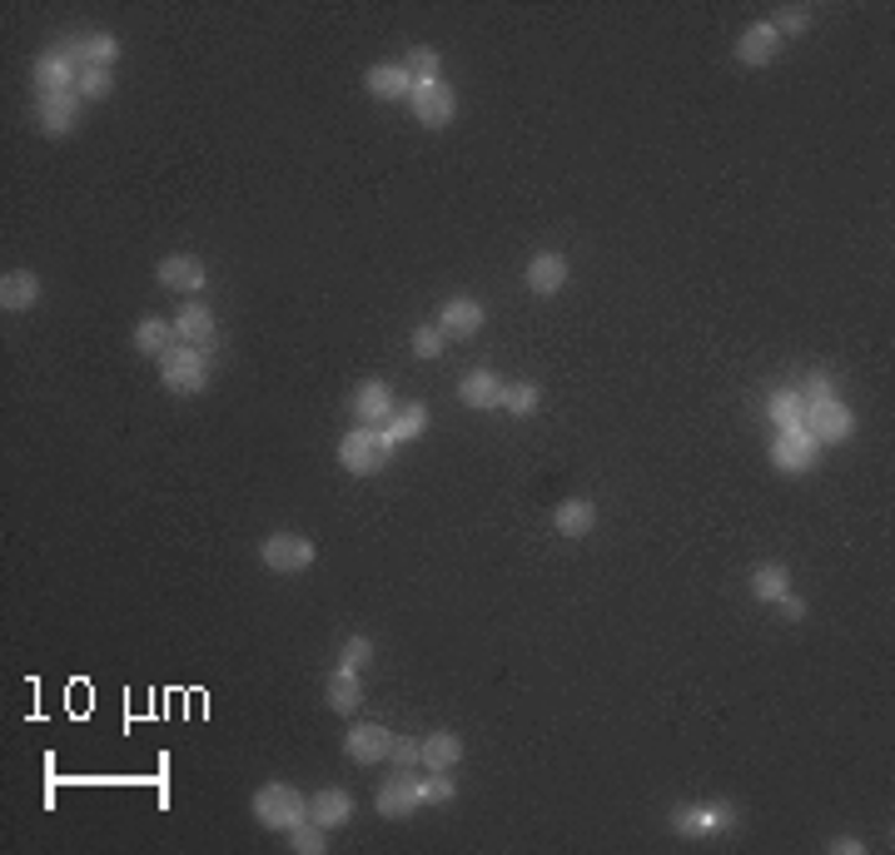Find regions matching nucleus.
Masks as SVG:
<instances>
[{
	"label": "nucleus",
	"mask_w": 895,
	"mask_h": 855,
	"mask_svg": "<svg viewBox=\"0 0 895 855\" xmlns=\"http://www.w3.org/2000/svg\"><path fill=\"white\" fill-rule=\"evenodd\" d=\"M388 457H393V437H388L383 428H348L344 443H338V463H344L354 477L383 473Z\"/></svg>",
	"instance_id": "nucleus-1"
},
{
	"label": "nucleus",
	"mask_w": 895,
	"mask_h": 855,
	"mask_svg": "<svg viewBox=\"0 0 895 855\" xmlns=\"http://www.w3.org/2000/svg\"><path fill=\"white\" fill-rule=\"evenodd\" d=\"M254 821L268 825V831H294L298 821H308V795H298L294 785L284 781H268L254 791Z\"/></svg>",
	"instance_id": "nucleus-2"
},
{
	"label": "nucleus",
	"mask_w": 895,
	"mask_h": 855,
	"mask_svg": "<svg viewBox=\"0 0 895 855\" xmlns=\"http://www.w3.org/2000/svg\"><path fill=\"white\" fill-rule=\"evenodd\" d=\"M159 378H165L169 393H199V388H209V353L204 348L175 344L159 358Z\"/></svg>",
	"instance_id": "nucleus-3"
},
{
	"label": "nucleus",
	"mask_w": 895,
	"mask_h": 855,
	"mask_svg": "<svg viewBox=\"0 0 895 855\" xmlns=\"http://www.w3.org/2000/svg\"><path fill=\"white\" fill-rule=\"evenodd\" d=\"M318 557V547L308 542L304 532H268L264 542H259V562L268 567V572H308Z\"/></svg>",
	"instance_id": "nucleus-4"
},
{
	"label": "nucleus",
	"mask_w": 895,
	"mask_h": 855,
	"mask_svg": "<svg viewBox=\"0 0 895 855\" xmlns=\"http://www.w3.org/2000/svg\"><path fill=\"white\" fill-rule=\"evenodd\" d=\"M50 50H60V55L70 60V65L85 75V70H115V60H119V40L115 35H105V30H85V35H65L60 45H50Z\"/></svg>",
	"instance_id": "nucleus-5"
},
{
	"label": "nucleus",
	"mask_w": 895,
	"mask_h": 855,
	"mask_svg": "<svg viewBox=\"0 0 895 855\" xmlns=\"http://www.w3.org/2000/svg\"><path fill=\"white\" fill-rule=\"evenodd\" d=\"M736 825V805L731 801H706V805H676L672 811V831L676 835H692V841H702V835H722Z\"/></svg>",
	"instance_id": "nucleus-6"
},
{
	"label": "nucleus",
	"mask_w": 895,
	"mask_h": 855,
	"mask_svg": "<svg viewBox=\"0 0 895 855\" xmlns=\"http://www.w3.org/2000/svg\"><path fill=\"white\" fill-rule=\"evenodd\" d=\"M806 433H811L815 437V443H845V437H851L855 433V413H851V408H845L841 403V398H825V403H811V408H806Z\"/></svg>",
	"instance_id": "nucleus-7"
},
{
	"label": "nucleus",
	"mask_w": 895,
	"mask_h": 855,
	"mask_svg": "<svg viewBox=\"0 0 895 855\" xmlns=\"http://www.w3.org/2000/svg\"><path fill=\"white\" fill-rule=\"evenodd\" d=\"M815 457H821V443H815L806 428H781L776 433V443H771V463L781 467V473H811L815 467Z\"/></svg>",
	"instance_id": "nucleus-8"
},
{
	"label": "nucleus",
	"mask_w": 895,
	"mask_h": 855,
	"mask_svg": "<svg viewBox=\"0 0 895 855\" xmlns=\"http://www.w3.org/2000/svg\"><path fill=\"white\" fill-rule=\"evenodd\" d=\"M408 109H413V119L423 129H448L457 115V95L438 80V85H418L413 95H408Z\"/></svg>",
	"instance_id": "nucleus-9"
},
{
	"label": "nucleus",
	"mask_w": 895,
	"mask_h": 855,
	"mask_svg": "<svg viewBox=\"0 0 895 855\" xmlns=\"http://www.w3.org/2000/svg\"><path fill=\"white\" fill-rule=\"evenodd\" d=\"M344 751L354 766H378V761H388V751H393V731L378 726V721H354L344 736Z\"/></svg>",
	"instance_id": "nucleus-10"
},
{
	"label": "nucleus",
	"mask_w": 895,
	"mask_h": 855,
	"mask_svg": "<svg viewBox=\"0 0 895 855\" xmlns=\"http://www.w3.org/2000/svg\"><path fill=\"white\" fill-rule=\"evenodd\" d=\"M373 805H378V815H388V821H408V815H413V811H423V795H418L413 771H398V775H388V781L378 785Z\"/></svg>",
	"instance_id": "nucleus-11"
},
{
	"label": "nucleus",
	"mask_w": 895,
	"mask_h": 855,
	"mask_svg": "<svg viewBox=\"0 0 895 855\" xmlns=\"http://www.w3.org/2000/svg\"><path fill=\"white\" fill-rule=\"evenodd\" d=\"M155 278L165 288H175V294H199V288L209 284V268L199 254H165L155 264Z\"/></svg>",
	"instance_id": "nucleus-12"
},
{
	"label": "nucleus",
	"mask_w": 895,
	"mask_h": 855,
	"mask_svg": "<svg viewBox=\"0 0 895 855\" xmlns=\"http://www.w3.org/2000/svg\"><path fill=\"white\" fill-rule=\"evenodd\" d=\"M348 408H354V423H358V428H388V418H393L398 403H393V393H388V383L368 378V383L354 388Z\"/></svg>",
	"instance_id": "nucleus-13"
},
{
	"label": "nucleus",
	"mask_w": 895,
	"mask_h": 855,
	"mask_svg": "<svg viewBox=\"0 0 895 855\" xmlns=\"http://www.w3.org/2000/svg\"><path fill=\"white\" fill-rule=\"evenodd\" d=\"M457 403L473 408V413H487V408H503V378L493 368H473V373L457 378Z\"/></svg>",
	"instance_id": "nucleus-14"
},
{
	"label": "nucleus",
	"mask_w": 895,
	"mask_h": 855,
	"mask_svg": "<svg viewBox=\"0 0 895 855\" xmlns=\"http://www.w3.org/2000/svg\"><path fill=\"white\" fill-rule=\"evenodd\" d=\"M80 115H85L80 89H70V95H40V129H45L50 139L70 135V129L80 125Z\"/></svg>",
	"instance_id": "nucleus-15"
},
{
	"label": "nucleus",
	"mask_w": 895,
	"mask_h": 855,
	"mask_svg": "<svg viewBox=\"0 0 895 855\" xmlns=\"http://www.w3.org/2000/svg\"><path fill=\"white\" fill-rule=\"evenodd\" d=\"M776 55H781V35H776L771 20H756V25H746L736 35V60L741 65H771Z\"/></svg>",
	"instance_id": "nucleus-16"
},
{
	"label": "nucleus",
	"mask_w": 895,
	"mask_h": 855,
	"mask_svg": "<svg viewBox=\"0 0 895 855\" xmlns=\"http://www.w3.org/2000/svg\"><path fill=\"white\" fill-rule=\"evenodd\" d=\"M483 318H487V308L477 304V298H448L443 308H438V328H443L448 338H473L477 328H483Z\"/></svg>",
	"instance_id": "nucleus-17"
},
{
	"label": "nucleus",
	"mask_w": 895,
	"mask_h": 855,
	"mask_svg": "<svg viewBox=\"0 0 895 855\" xmlns=\"http://www.w3.org/2000/svg\"><path fill=\"white\" fill-rule=\"evenodd\" d=\"M35 89L40 95H70V89H80V70L60 50H45L35 60Z\"/></svg>",
	"instance_id": "nucleus-18"
},
{
	"label": "nucleus",
	"mask_w": 895,
	"mask_h": 855,
	"mask_svg": "<svg viewBox=\"0 0 895 855\" xmlns=\"http://www.w3.org/2000/svg\"><path fill=\"white\" fill-rule=\"evenodd\" d=\"M308 821H318L324 831H338V825L354 821V795L338 791V785H324V791L308 795Z\"/></svg>",
	"instance_id": "nucleus-19"
},
{
	"label": "nucleus",
	"mask_w": 895,
	"mask_h": 855,
	"mask_svg": "<svg viewBox=\"0 0 895 855\" xmlns=\"http://www.w3.org/2000/svg\"><path fill=\"white\" fill-rule=\"evenodd\" d=\"M567 274H572V268H567V258L562 254H552V249H543V254H533V258H527V288H533V294H557V288H567Z\"/></svg>",
	"instance_id": "nucleus-20"
},
{
	"label": "nucleus",
	"mask_w": 895,
	"mask_h": 855,
	"mask_svg": "<svg viewBox=\"0 0 895 855\" xmlns=\"http://www.w3.org/2000/svg\"><path fill=\"white\" fill-rule=\"evenodd\" d=\"M175 334H179V344H189V348H209L219 338V324L204 304H185L175 314Z\"/></svg>",
	"instance_id": "nucleus-21"
},
{
	"label": "nucleus",
	"mask_w": 895,
	"mask_h": 855,
	"mask_svg": "<svg viewBox=\"0 0 895 855\" xmlns=\"http://www.w3.org/2000/svg\"><path fill=\"white\" fill-rule=\"evenodd\" d=\"M35 298H40V274L10 268V274L0 278V308H6V314H25V308H35Z\"/></svg>",
	"instance_id": "nucleus-22"
},
{
	"label": "nucleus",
	"mask_w": 895,
	"mask_h": 855,
	"mask_svg": "<svg viewBox=\"0 0 895 855\" xmlns=\"http://www.w3.org/2000/svg\"><path fill=\"white\" fill-rule=\"evenodd\" d=\"M552 527L567 537V542H577V537H587L597 527V507L587 503V497H567V503L552 507Z\"/></svg>",
	"instance_id": "nucleus-23"
},
{
	"label": "nucleus",
	"mask_w": 895,
	"mask_h": 855,
	"mask_svg": "<svg viewBox=\"0 0 895 855\" xmlns=\"http://www.w3.org/2000/svg\"><path fill=\"white\" fill-rule=\"evenodd\" d=\"M368 95L373 99H408L413 95V80H408V70H403V60H388V65H373L368 70Z\"/></svg>",
	"instance_id": "nucleus-24"
},
{
	"label": "nucleus",
	"mask_w": 895,
	"mask_h": 855,
	"mask_svg": "<svg viewBox=\"0 0 895 855\" xmlns=\"http://www.w3.org/2000/svg\"><path fill=\"white\" fill-rule=\"evenodd\" d=\"M324 701H328V711H338V716H354L358 706H364V682H358V672H328V686H324Z\"/></svg>",
	"instance_id": "nucleus-25"
},
{
	"label": "nucleus",
	"mask_w": 895,
	"mask_h": 855,
	"mask_svg": "<svg viewBox=\"0 0 895 855\" xmlns=\"http://www.w3.org/2000/svg\"><path fill=\"white\" fill-rule=\"evenodd\" d=\"M175 344H179L175 318H139V324H135V348L145 358H165Z\"/></svg>",
	"instance_id": "nucleus-26"
},
{
	"label": "nucleus",
	"mask_w": 895,
	"mask_h": 855,
	"mask_svg": "<svg viewBox=\"0 0 895 855\" xmlns=\"http://www.w3.org/2000/svg\"><path fill=\"white\" fill-rule=\"evenodd\" d=\"M457 761H463V741H457V731L423 736V766L428 771H453Z\"/></svg>",
	"instance_id": "nucleus-27"
},
{
	"label": "nucleus",
	"mask_w": 895,
	"mask_h": 855,
	"mask_svg": "<svg viewBox=\"0 0 895 855\" xmlns=\"http://www.w3.org/2000/svg\"><path fill=\"white\" fill-rule=\"evenodd\" d=\"M383 433L393 437V447H398V443H413V437H423V433H428V408H423V403L393 408V418H388Z\"/></svg>",
	"instance_id": "nucleus-28"
},
{
	"label": "nucleus",
	"mask_w": 895,
	"mask_h": 855,
	"mask_svg": "<svg viewBox=\"0 0 895 855\" xmlns=\"http://www.w3.org/2000/svg\"><path fill=\"white\" fill-rule=\"evenodd\" d=\"M791 592V572H786L781 562H761L751 572V597L756 602H776V597Z\"/></svg>",
	"instance_id": "nucleus-29"
},
{
	"label": "nucleus",
	"mask_w": 895,
	"mask_h": 855,
	"mask_svg": "<svg viewBox=\"0 0 895 855\" xmlns=\"http://www.w3.org/2000/svg\"><path fill=\"white\" fill-rule=\"evenodd\" d=\"M403 70H408V80H413V89H418V85H438L443 55H438V45H413V50L403 55Z\"/></svg>",
	"instance_id": "nucleus-30"
},
{
	"label": "nucleus",
	"mask_w": 895,
	"mask_h": 855,
	"mask_svg": "<svg viewBox=\"0 0 895 855\" xmlns=\"http://www.w3.org/2000/svg\"><path fill=\"white\" fill-rule=\"evenodd\" d=\"M766 413H771L776 428H801L806 423V398L796 393V388H781V393L771 398V408H766Z\"/></svg>",
	"instance_id": "nucleus-31"
},
{
	"label": "nucleus",
	"mask_w": 895,
	"mask_h": 855,
	"mask_svg": "<svg viewBox=\"0 0 895 855\" xmlns=\"http://www.w3.org/2000/svg\"><path fill=\"white\" fill-rule=\"evenodd\" d=\"M537 403H543V388L537 383H503V408L513 418H533Z\"/></svg>",
	"instance_id": "nucleus-32"
},
{
	"label": "nucleus",
	"mask_w": 895,
	"mask_h": 855,
	"mask_svg": "<svg viewBox=\"0 0 895 855\" xmlns=\"http://www.w3.org/2000/svg\"><path fill=\"white\" fill-rule=\"evenodd\" d=\"M324 845H328V831L318 821H298L288 831V851H298V855H324Z\"/></svg>",
	"instance_id": "nucleus-33"
},
{
	"label": "nucleus",
	"mask_w": 895,
	"mask_h": 855,
	"mask_svg": "<svg viewBox=\"0 0 895 855\" xmlns=\"http://www.w3.org/2000/svg\"><path fill=\"white\" fill-rule=\"evenodd\" d=\"M771 25H776V35H806V30H811V10H806V6H781V10H776V15H771Z\"/></svg>",
	"instance_id": "nucleus-34"
},
{
	"label": "nucleus",
	"mask_w": 895,
	"mask_h": 855,
	"mask_svg": "<svg viewBox=\"0 0 895 855\" xmlns=\"http://www.w3.org/2000/svg\"><path fill=\"white\" fill-rule=\"evenodd\" d=\"M418 795H423V805H448L457 795V785H453V775L448 771H433L428 781H418Z\"/></svg>",
	"instance_id": "nucleus-35"
},
{
	"label": "nucleus",
	"mask_w": 895,
	"mask_h": 855,
	"mask_svg": "<svg viewBox=\"0 0 895 855\" xmlns=\"http://www.w3.org/2000/svg\"><path fill=\"white\" fill-rule=\"evenodd\" d=\"M368 662H373V642H368V636H348V642L338 646V666H344V672H358V666H368Z\"/></svg>",
	"instance_id": "nucleus-36"
},
{
	"label": "nucleus",
	"mask_w": 895,
	"mask_h": 855,
	"mask_svg": "<svg viewBox=\"0 0 895 855\" xmlns=\"http://www.w3.org/2000/svg\"><path fill=\"white\" fill-rule=\"evenodd\" d=\"M388 761H393L398 771H413V766H423V741H413V736H393V751H388Z\"/></svg>",
	"instance_id": "nucleus-37"
},
{
	"label": "nucleus",
	"mask_w": 895,
	"mask_h": 855,
	"mask_svg": "<svg viewBox=\"0 0 895 855\" xmlns=\"http://www.w3.org/2000/svg\"><path fill=\"white\" fill-rule=\"evenodd\" d=\"M448 348V334L438 324H423V328H413V353L418 358H438Z\"/></svg>",
	"instance_id": "nucleus-38"
},
{
	"label": "nucleus",
	"mask_w": 895,
	"mask_h": 855,
	"mask_svg": "<svg viewBox=\"0 0 895 855\" xmlns=\"http://www.w3.org/2000/svg\"><path fill=\"white\" fill-rule=\"evenodd\" d=\"M796 393H801L806 408H811V403H825V398H835V383H831V373H825V368H815V373H806V383L796 388Z\"/></svg>",
	"instance_id": "nucleus-39"
},
{
	"label": "nucleus",
	"mask_w": 895,
	"mask_h": 855,
	"mask_svg": "<svg viewBox=\"0 0 895 855\" xmlns=\"http://www.w3.org/2000/svg\"><path fill=\"white\" fill-rule=\"evenodd\" d=\"M109 89H115V75H109V70H85V75H80V99H85V105L90 99H105Z\"/></svg>",
	"instance_id": "nucleus-40"
},
{
	"label": "nucleus",
	"mask_w": 895,
	"mask_h": 855,
	"mask_svg": "<svg viewBox=\"0 0 895 855\" xmlns=\"http://www.w3.org/2000/svg\"><path fill=\"white\" fill-rule=\"evenodd\" d=\"M776 606H781V616H786V622H806V602H801V597H791V592H786V597H776Z\"/></svg>",
	"instance_id": "nucleus-41"
},
{
	"label": "nucleus",
	"mask_w": 895,
	"mask_h": 855,
	"mask_svg": "<svg viewBox=\"0 0 895 855\" xmlns=\"http://www.w3.org/2000/svg\"><path fill=\"white\" fill-rule=\"evenodd\" d=\"M831 851H835V855H861L865 845L855 841V835H835V841H831Z\"/></svg>",
	"instance_id": "nucleus-42"
}]
</instances>
